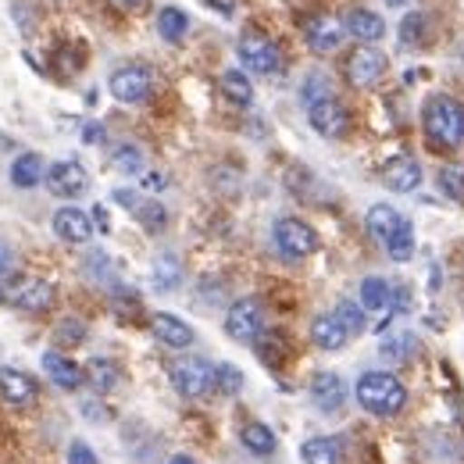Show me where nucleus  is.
<instances>
[{
  "label": "nucleus",
  "mask_w": 464,
  "mask_h": 464,
  "mask_svg": "<svg viewBox=\"0 0 464 464\" xmlns=\"http://www.w3.org/2000/svg\"><path fill=\"white\" fill-rule=\"evenodd\" d=\"M421 125L432 147L440 150H458L464 143V108L447 97V93H432L421 108Z\"/></svg>",
  "instance_id": "nucleus-1"
},
{
  "label": "nucleus",
  "mask_w": 464,
  "mask_h": 464,
  "mask_svg": "<svg viewBox=\"0 0 464 464\" xmlns=\"http://www.w3.org/2000/svg\"><path fill=\"white\" fill-rule=\"evenodd\" d=\"M357 401L364 411H372L379 418H393V414L404 411L407 390L393 372H364L357 379Z\"/></svg>",
  "instance_id": "nucleus-2"
},
{
  "label": "nucleus",
  "mask_w": 464,
  "mask_h": 464,
  "mask_svg": "<svg viewBox=\"0 0 464 464\" xmlns=\"http://www.w3.org/2000/svg\"><path fill=\"white\" fill-rule=\"evenodd\" d=\"M0 300H4L7 307L40 314V311H51V304H54V286H51L47 279H36V276H11V279L0 286Z\"/></svg>",
  "instance_id": "nucleus-3"
},
{
  "label": "nucleus",
  "mask_w": 464,
  "mask_h": 464,
  "mask_svg": "<svg viewBox=\"0 0 464 464\" xmlns=\"http://www.w3.org/2000/svg\"><path fill=\"white\" fill-rule=\"evenodd\" d=\"M172 386L179 397L197 401L208 390H215V368L204 357H179L172 364Z\"/></svg>",
  "instance_id": "nucleus-4"
},
{
  "label": "nucleus",
  "mask_w": 464,
  "mask_h": 464,
  "mask_svg": "<svg viewBox=\"0 0 464 464\" xmlns=\"http://www.w3.org/2000/svg\"><path fill=\"white\" fill-rule=\"evenodd\" d=\"M236 54L250 72H261V75H279L283 72V51L261 33H243L239 44H236Z\"/></svg>",
  "instance_id": "nucleus-5"
},
{
  "label": "nucleus",
  "mask_w": 464,
  "mask_h": 464,
  "mask_svg": "<svg viewBox=\"0 0 464 464\" xmlns=\"http://www.w3.org/2000/svg\"><path fill=\"white\" fill-rule=\"evenodd\" d=\"M226 333L236 343H257V336L265 333V307L254 296L236 300L226 314Z\"/></svg>",
  "instance_id": "nucleus-6"
},
{
  "label": "nucleus",
  "mask_w": 464,
  "mask_h": 464,
  "mask_svg": "<svg viewBox=\"0 0 464 464\" xmlns=\"http://www.w3.org/2000/svg\"><path fill=\"white\" fill-rule=\"evenodd\" d=\"M276 246H279L283 257L304 261V257H311L318 250V232L311 229L307 222H300V218H279L276 222Z\"/></svg>",
  "instance_id": "nucleus-7"
},
{
  "label": "nucleus",
  "mask_w": 464,
  "mask_h": 464,
  "mask_svg": "<svg viewBox=\"0 0 464 464\" xmlns=\"http://www.w3.org/2000/svg\"><path fill=\"white\" fill-rule=\"evenodd\" d=\"M386 54L382 51H375V47H353V54L347 58V79L353 90H372V86H379L382 82V75H386Z\"/></svg>",
  "instance_id": "nucleus-8"
},
{
  "label": "nucleus",
  "mask_w": 464,
  "mask_h": 464,
  "mask_svg": "<svg viewBox=\"0 0 464 464\" xmlns=\"http://www.w3.org/2000/svg\"><path fill=\"white\" fill-rule=\"evenodd\" d=\"M154 93V75L143 64H125L111 75V97L121 104H143Z\"/></svg>",
  "instance_id": "nucleus-9"
},
{
  "label": "nucleus",
  "mask_w": 464,
  "mask_h": 464,
  "mask_svg": "<svg viewBox=\"0 0 464 464\" xmlns=\"http://www.w3.org/2000/svg\"><path fill=\"white\" fill-rule=\"evenodd\" d=\"M343 22L333 18V14H311L304 22V40L314 54H336L343 47Z\"/></svg>",
  "instance_id": "nucleus-10"
},
{
  "label": "nucleus",
  "mask_w": 464,
  "mask_h": 464,
  "mask_svg": "<svg viewBox=\"0 0 464 464\" xmlns=\"http://www.w3.org/2000/svg\"><path fill=\"white\" fill-rule=\"evenodd\" d=\"M307 121H311V129H314L318 136H325V140H340V136L347 132L350 115L336 97H322V101L307 104Z\"/></svg>",
  "instance_id": "nucleus-11"
},
{
  "label": "nucleus",
  "mask_w": 464,
  "mask_h": 464,
  "mask_svg": "<svg viewBox=\"0 0 464 464\" xmlns=\"http://www.w3.org/2000/svg\"><path fill=\"white\" fill-rule=\"evenodd\" d=\"M86 186H90V175H86V169H82L79 161H58V165L47 172V189H51L54 197H61V200L82 197Z\"/></svg>",
  "instance_id": "nucleus-12"
},
{
  "label": "nucleus",
  "mask_w": 464,
  "mask_h": 464,
  "mask_svg": "<svg viewBox=\"0 0 464 464\" xmlns=\"http://www.w3.org/2000/svg\"><path fill=\"white\" fill-rule=\"evenodd\" d=\"M382 186L393 193H414L421 186V165L411 154H397L382 165Z\"/></svg>",
  "instance_id": "nucleus-13"
},
{
  "label": "nucleus",
  "mask_w": 464,
  "mask_h": 464,
  "mask_svg": "<svg viewBox=\"0 0 464 464\" xmlns=\"http://www.w3.org/2000/svg\"><path fill=\"white\" fill-rule=\"evenodd\" d=\"M311 401H314V407H318L322 414L343 411V404H347V386H343V379H340L336 372L314 375V382H311Z\"/></svg>",
  "instance_id": "nucleus-14"
},
{
  "label": "nucleus",
  "mask_w": 464,
  "mask_h": 464,
  "mask_svg": "<svg viewBox=\"0 0 464 464\" xmlns=\"http://www.w3.org/2000/svg\"><path fill=\"white\" fill-rule=\"evenodd\" d=\"M364 226H368V232H372V236H375L382 246H390V243H393V239H397V236L411 226V222H407L397 208H390V204H375V208L368 211Z\"/></svg>",
  "instance_id": "nucleus-15"
},
{
  "label": "nucleus",
  "mask_w": 464,
  "mask_h": 464,
  "mask_svg": "<svg viewBox=\"0 0 464 464\" xmlns=\"http://www.w3.org/2000/svg\"><path fill=\"white\" fill-rule=\"evenodd\" d=\"M343 29H347L353 40H361L364 47H372L375 40H382L386 22L375 11H368V7H350L347 14H343Z\"/></svg>",
  "instance_id": "nucleus-16"
},
{
  "label": "nucleus",
  "mask_w": 464,
  "mask_h": 464,
  "mask_svg": "<svg viewBox=\"0 0 464 464\" xmlns=\"http://www.w3.org/2000/svg\"><path fill=\"white\" fill-rule=\"evenodd\" d=\"M44 372L51 375V382H58L61 390H68V393H75L82 382H86V372L72 361V357H64L58 350H51V353H44Z\"/></svg>",
  "instance_id": "nucleus-17"
},
{
  "label": "nucleus",
  "mask_w": 464,
  "mask_h": 464,
  "mask_svg": "<svg viewBox=\"0 0 464 464\" xmlns=\"http://www.w3.org/2000/svg\"><path fill=\"white\" fill-rule=\"evenodd\" d=\"M54 232H58L64 243H86L93 236V218L86 211H79V208L68 204V208L54 211Z\"/></svg>",
  "instance_id": "nucleus-18"
},
{
  "label": "nucleus",
  "mask_w": 464,
  "mask_h": 464,
  "mask_svg": "<svg viewBox=\"0 0 464 464\" xmlns=\"http://www.w3.org/2000/svg\"><path fill=\"white\" fill-rule=\"evenodd\" d=\"M0 397L7 404H33L36 401V382L33 375L18 372V368H0Z\"/></svg>",
  "instance_id": "nucleus-19"
},
{
  "label": "nucleus",
  "mask_w": 464,
  "mask_h": 464,
  "mask_svg": "<svg viewBox=\"0 0 464 464\" xmlns=\"http://www.w3.org/2000/svg\"><path fill=\"white\" fill-rule=\"evenodd\" d=\"M154 336L165 343V347L172 350H186L189 343H193V329L179 318V314H169V311H161V314H154Z\"/></svg>",
  "instance_id": "nucleus-20"
},
{
  "label": "nucleus",
  "mask_w": 464,
  "mask_h": 464,
  "mask_svg": "<svg viewBox=\"0 0 464 464\" xmlns=\"http://www.w3.org/2000/svg\"><path fill=\"white\" fill-rule=\"evenodd\" d=\"M311 340L318 350H343L350 343V333L336 314H318L311 325Z\"/></svg>",
  "instance_id": "nucleus-21"
},
{
  "label": "nucleus",
  "mask_w": 464,
  "mask_h": 464,
  "mask_svg": "<svg viewBox=\"0 0 464 464\" xmlns=\"http://www.w3.org/2000/svg\"><path fill=\"white\" fill-rule=\"evenodd\" d=\"M86 382L97 393H111V390H118V382H121V368H118L115 361H108V357H93L86 364Z\"/></svg>",
  "instance_id": "nucleus-22"
},
{
  "label": "nucleus",
  "mask_w": 464,
  "mask_h": 464,
  "mask_svg": "<svg viewBox=\"0 0 464 464\" xmlns=\"http://www.w3.org/2000/svg\"><path fill=\"white\" fill-rule=\"evenodd\" d=\"M300 458H304V464H340L343 450H340V443L333 436H314V440H307L300 447Z\"/></svg>",
  "instance_id": "nucleus-23"
},
{
  "label": "nucleus",
  "mask_w": 464,
  "mask_h": 464,
  "mask_svg": "<svg viewBox=\"0 0 464 464\" xmlns=\"http://www.w3.org/2000/svg\"><path fill=\"white\" fill-rule=\"evenodd\" d=\"M239 440H243V447H246L250 454H257V458H268V454H276V432H272L268 425H261V421H250V425H243Z\"/></svg>",
  "instance_id": "nucleus-24"
},
{
  "label": "nucleus",
  "mask_w": 464,
  "mask_h": 464,
  "mask_svg": "<svg viewBox=\"0 0 464 464\" xmlns=\"http://www.w3.org/2000/svg\"><path fill=\"white\" fill-rule=\"evenodd\" d=\"M44 179V158L40 154H18L11 165V182L18 189H33Z\"/></svg>",
  "instance_id": "nucleus-25"
},
{
  "label": "nucleus",
  "mask_w": 464,
  "mask_h": 464,
  "mask_svg": "<svg viewBox=\"0 0 464 464\" xmlns=\"http://www.w3.org/2000/svg\"><path fill=\"white\" fill-rule=\"evenodd\" d=\"M222 93L229 97L232 104H239V108H246L254 101V86H250V79L239 68H232V72L222 75Z\"/></svg>",
  "instance_id": "nucleus-26"
},
{
  "label": "nucleus",
  "mask_w": 464,
  "mask_h": 464,
  "mask_svg": "<svg viewBox=\"0 0 464 464\" xmlns=\"http://www.w3.org/2000/svg\"><path fill=\"white\" fill-rule=\"evenodd\" d=\"M390 283L386 279H364L361 283V307L364 311H382V307H390Z\"/></svg>",
  "instance_id": "nucleus-27"
},
{
  "label": "nucleus",
  "mask_w": 464,
  "mask_h": 464,
  "mask_svg": "<svg viewBox=\"0 0 464 464\" xmlns=\"http://www.w3.org/2000/svg\"><path fill=\"white\" fill-rule=\"evenodd\" d=\"M186 29H189V18H186L179 7H165V11L158 14V33H161L169 44H179V40L186 36Z\"/></svg>",
  "instance_id": "nucleus-28"
},
{
  "label": "nucleus",
  "mask_w": 464,
  "mask_h": 464,
  "mask_svg": "<svg viewBox=\"0 0 464 464\" xmlns=\"http://www.w3.org/2000/svg\"><path fill=\"white\" fill-rule=\"evenodd\" d=\"M414 353H418V343H414V336H407V333L382 340V357H386L390 364H407Z\"/></svg>",
  "instance_id": "nucleus-29"
},
{
  "label": "nucleus",
  "mask_w": 464,
  "mask_h": 464,
  "mask_svg": "<svg viewBox=\"0 0 464 464\" xmlns=\"http://www.w3.org/2000/svg\"><path fill=\"white\" fill-rule=\"evenodd\" d=\"M179 279H182L179 257L161 254V257L154 261V286H158V290H175V286H179Z\"/></svg>",
  "instance_id": "nucleus-30"
},
{
  "label": "nucleus",
  "mask_w": 464,
  "mask_h": 464,
  "mask_svg": "<svg viewBox=\"0 0 464 464\" xmlns=\"http://www.w3.org/2000/svg\"><path fill=\"white\" fill-rule=\"evenodd\" d=\"M333 314L347 325L350 336H361V333H364V325H368V322H364V307H361V304H353V300H340Z\"/></svg>",
  "instance_id": "nucleus-31"
},
{
  "label": "nucleus",
  "mask_w": 464,
  "mask_h": 464,
  "mask_svg": "<svg viewBox=\"0 0 464 464\" xmlns=\"http://www.w3.org/2000/svg\"><path fill=\"white\" fill-rule=\"evenodd\" d=\"M440 189H443L450 200L464 204V165H443V169H440Z\"/></svg>",
  "instance_id": "nucleus-32"
},
{
  "label": "nucleus",
  "mask_w": 464,
  "mask_h": 464,
  "mask_svg": "<svg viewBox=\"0 0 464 464\" xmlns=\"http://www.w3.org/2000/svg\"><path fill=\"white\" fill-rule=\"evenodd\" d=\"M136 218L143 222V229L147 232H161L169 226V215H165V208L158 204V200H143V204H136Z\"/></svg>",
  "instance_id": "nucleus-33"
},
{
  "label": "nucleus",
  "mask_w": 464,
  "mask_h": 464,
  "mask_svg": "<svg viewBox=\"0 0 464 464\" xmlns=\"http://www.w3.org/2000/svg\"><path fill=\"white\" fill-rule=\"evenodd\" d=\"M425 40V14L421 11H407L401 22V44L404 47H418Z\"/></svg>",
  "instance_id": "nucleus-34"
},
{
  "label": "nucleus",
  "mask_w": 464,
  "mask_h": 464,
  "mask_svg": "<svg viewBox=\"0 0 464 464\" xmlns=\"http://www.w3.org/2000/svg\"><path fill=\"white\" fill-rule=\"evenodd\" d=\"M257 350H261V361L265 364H283V357H286V340L279 336V333H261L257 336Z\"/></svg>",
  "instance_id": "nucleus-35"
},
{
  "label": "nucleus",
  "mask_w": 464,
  "mask_h": 464,
  "mask_svg": "<svg viewBox=\"0 0 464 464\" xmlns=\"http://www.w3.org/2000/svg\"><path fill=\"white\" fill-rule=\"evenodd\" d=\"M215 386H218V393L236 397V393L243 390V372H239L236 364H218V368H215Z\"/></svg>",
  "instance_id": "nucleus-36"
},
{
  "label": "nucleus",
  "mask_w": 464,
  "mask_h": 464,
  "mask_svg": "<svg viewBox=\"0 0 464 464\" xmlns=\"http://www.w3.org/2000/svg\"><path fill=\"white\" fill-rule=\"evenodd\" d=\"M115 169L121 175H136L140 169H143V150H140V147H132V143L118 147V150H115Z\"/></svg>",
  "instance_id": "nucleus-37"
},
{
  "label": "nucleus",
  "mask_w": 464,
  "mask_h": 464,
  "mask_svg": "<svg viewBox=\"0 0 464 464\" xmlns=\"http://www.w3.org/2000/svg\"><path fill=\"white\" fill-rule=\"evenodd\" d=\"M300 97H304V104H314V101H322V97H336V93H333V86H329L325 75H311V79L304 82Z\"/></svg>",
  "instance_id": "nucleus-38"
},
{
  "label": "nucleus",
  "mask_w": 464,
  "mask_h": 464,
  "mask_svg": "<svg viewBox=\"0 0 464 464\" xmlns=\"http://www.w3.org/2000/svg\"><path fill=\"white\" fill-rule=\"evenodd\" d=\"M386 250H390V257H393V261H407V257L414 254V226H407V229L401 232Z\"/></svg>",
  "instance_id": "nucleus-39"
},
{
  "label": "nucleus",
  "mask_w": 464,
  "mask_h": 464,
  "mask_svg": "<svg viewBox=\"0 0 464 464\" xmlns=\"http://www.w3.org/2000/svg\"><path fill=\"white\" fill-rule=\"evenodd\" d=\"M82 336H86V329H82V322H75V318H64L58 325V343H82Z\"/></svg>",
  "instance_id": "nucleus-40"
},
{
  "label": "nucleus",
  "mask_w": 464,
  "mask_h": 464,
  "mask_svg": "<svg viewBox=\"0 0 464 464\" xmlns=\"http://www.w3.org/2000/svg\"><path fill=\"white\" fill-rule=\"evenodd\" d=\"M68 464H97V454H93L82 440H75V443L68 447Z\"/></svg>",
  "instance_id": "nucleus-41"
},
{
  "label": "nucleus",
  "mask_w": 464,
  "mask_h": 464,
  "mask_svg": "<svg viewBox=\"0 0 464 464\" xmlns=\"http://www.w3.org/2000/svg\"><path fill=\"white\" fill-rule=\"evenodd\" d=\"M11 261H14L11 246H7V243H0V276H7V272H11Z\"/></svg>",
  "instance_id": "nucleus-42"
},
{
  "label": "nucleus",
  "mask_w": 464,
  "mask_h": 464,
  "mask_svg": "<svg viewBox=\"0 0 464 464\" xmlns=\"http://www.w3.org/2000/svg\"><path fill=\"white\" fill-rule=\"evenodd\" d=\"M208 4H211V7H215V11H222V14H226V18H229L232 11H236V0H208Z\"/></svg>",
  "instance_id": "nucleus-43"
},
{
  "label": "nucleus",
  "mask_w": 464,
  "mask_h": 464,
  "mask_svg": "<svg viewBox=\"0 0 464 464\" xmlns=\"http://www.w3.org/2000/svg\"><path fill=\"white\" fill-rule=\"evenodd\" d=\"M82 411H86V418H90V421L104 418V414H101V404H93V401H90V404H82Z\"/></svg>",
  "instance_id": "nucleus-44"
},
{
  "label": "nucleus",
  "mask_w": 464,
  "mask_h": 464,
  "mask_svg": "<svg viewBox=\"0 0 464 464\" xmlns=\"http://www.w3.org/2000/svg\"><path fill=\"white\" fill-rule=\"evenodd\" d=\"M147 186H150V189H161L165 182H161V175H147Z\"/></svg>",
  "instance_id": "nucleus-45"
},
{
  "label": "nucleus",
  "mask_w": 464,
  "mask_h": 464,
  "mask_svg": "<svg viewBox=\"0 0 464 464\" xmlns=\"http://www.w3.org/2000/svg\"><path fill=\"white\" fill-rule=\"evenodd\" d=\"M93 211H97V226L108 229V215H104V208H93Z\"/></svg>",
  "instance_id": "nucleus-46"
},
{
  "label": "nucleus",
  "mask_w": 464,
  "mask_h": 464,
  "mask_svg": "<svg viewBox=\"0 0 464 464\" xmlns=\"http://www.w3.org/2000/svg\"><path fill=\"white\" fill-rule=\"evenodd\" d=\"M169 464H197V461H193V458H186V454H175Z\"/></svg>",
  "instance_id": "nucleus-47"
},
{
  "label": "nucleus",
  "mask_w": 464,
  "mask_h": 464,
  "mask_svg": "<svg viewBox=\"0 0 464 464\" xmlns=\"http://www.w3.org/2000/svg\"><path fill=\"white\" fill-rule=\"evenodd\" d=\"M390 7H404V4H411V0H386Z\"/></svg>",
  "instance_id": "nucleus-48"
}]
</instances>
